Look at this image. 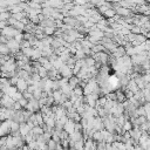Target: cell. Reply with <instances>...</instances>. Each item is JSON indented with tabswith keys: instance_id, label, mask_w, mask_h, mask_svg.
<instances>
[{
	"instance_id": "38",
	"label": "cell",
	"mask_w": 150,
	"mask_h": 150,
	"mask_svg": "<svg viewBox=\"0 0 150 150\" xmlns=\"http://www.w3.org/2000/svg\"><path fill=\"white\" fill-rule=\"evenodd\" d=\"M16 150H21V149H16Z\"/></svg>"
},
{
	"instance_id": "9",
	"label": "cell",
	"mask_w": 150,
	"mask_h": 150,
	"mask_svg": "<svg viewBox=\"0 0 150 150\" xmlns=\"http://www.w3.org/2000/svg\"><path fill=\"white\" fill-rule=\"evenodd\" d=\"M115 95H116V102H117V103H123V102L127 100L125 96H124V93L121 91L120 89L115 91Z\"/></svg>"
},
{
	"instance_id": "16",
	"label": "cell",
	"mask_w": 150,
	"mask_h": 150,
	"mask_svg": "<svg viewBox=\"0 0 150 150\" xmlns=\"http://www.w3.org/2000/svg\"><path fill=\"white\" fill-rule=\"evenodd\" d=\"M131 129H132L131 122H130V121H125L124 124L122 125V131H123V132H127V131H130Z\"/></svg>"
},
{
	"instance_id": "23",
	"label": "cell",
	"mask_w": 150,
	"mask_h": 150,
	"mask_svg": "<svg viewBox=\"0 0 150 150\" xmlns=\"http://www.w3.org/2000/svg\"><path fill=\"white\" fill-rule=\"evenodd\" d=\"M11 18V13L9 12H2V13H0V21H7L8 19Z\"/></svg>"
},
{
	"instance_id": "18",
	"label": "cell",
	"mask_w": 150,
	"mask_h": 150,
	"mask_svg": "<svg viewBox=\"0 0 150 150\" xmlns=\"http://www.w3.org/2000/svg\"><path fill=\"white\" fill-rule=\"evenodd\" d=\"M71 93L75 95V96H77V97H80V96H83V89L81 88V87H76V88H74L73 90H71Z\"/></svg>"
},
{
	"instance_id": "25",
	"label": "cell",
	"mask_w": 150,
	"mask_h": 150,
	"mask_svg": "<svg viewBox=\"0 0 150 150\" xmlns=\"http://www.w3.org/2000/svg\"><path fill=\"white\" fill-rule=\"evenodd\" d=\"M23 141H25V144H28L29 142H32V141H34V136H33V134L29 131L25 137H23Z\"/></svg>"
},
{
	"instance_id": "1",
	"label": "cell",
	"mask_w": 150,
	"mask_h": 150,
	"mask_svg": "<svg viewBox=\"0 0 150 150\" xmlns=\"http://www.w3.org/2000/svg\"><path fill=\"white\" fill-rule=\"evenodd\" d=\"M16 33H19L16 29H14V28L11 27V26H7V27H5V28L0 32V35H1V36H5L7 40H9V39H13Z\"/></svg>"
},
{
	"instance_id": "27",
	"label": "cell",
	"mask_w": 150,
	"mask_h": 150,
	"mask_svg": "<svg viewBox=\"0 0 150 150\" xmlns=\"http://www.w3.org/2000/svg\"><path fill=\"white\" fill-rule=\"evenodd\" d=\"M13 39H14V40H15L16 42H19V43H20V42H21V41L23 40V33H21V32L16 33V34H15V36H14Z\"/></svg>"
},
{
	"instance_id": "34",
	"label": "cell",
	"mask_w": 150,
	"mask_h": 150,
	"mask_svg": "<svg viewBox=\"0 0 150 150\" xmlns=\"http://www.w3.org/2000/svg\"><path fill=\"white\" fill-rule=\"evenodd\" d=\"M6 138H7V136L0 137V148H1V146H4V145L6 144Z\"/></svg>"
},
{
	"instance_id": "7",
	"label": "cell",
	"mask_w": 150,
	"mask_h": 150,
	"mask_svg": "<svg viewBox=\"0 0 150 150\" xmlns=\"http://www.w3.org/2000/svg\"><path fill=\"white\" fill-rule=\"evenodd\" d=\"M30 130L28 129V127L26 125V123H20L19 124V134H20V136L23 138L28 132H29Z\"/></svg>"
},
{
	"instance_id": "30",
	"label": "cell",
	"mask_w": 150,
	"mask_h": 150,
	"mask_svg": "<svg viewBox=\"0 0 150 150\" xmlns=\"http://www.w3.org/2000/svg\"><path fill=\"white\" fill-rule=\"evenodd\" d=\"M61 105H62V107H63V108H64L66 110H68V109H70V108L73 107V103H71V102H70L69 100H67V101H66V102H64L63 104H61Z\"/></svg>"
},
{
	"instance_id": "11",
	"label": "cell",
	"mask_w": 150,
	"mask_h": 150,
	"mask_svg": "<svg viewBox=\"0 0 150 150\" xmlns=\"http://www.w3.org/2000/svg\"><path fill=\"white\" fill-rule=\"evenodd\" d=\"M116 15V12H115V9H112V8H109V9H107L104 13H103V15L102 16H104V18H107V19H111V18H114Z\"/></svg>"
},
{
	"instance_id": "22",
	"label": "cell",
	"mask_w": 150,
	"mask_h": 150,
	"mask_svg": "<svg viewBox=\"0 0 150 150\" xmlns=\"http://www.w3.org/2000/svg\"><path fill=\"white\" fill-rule=\"evenodd\" d=\"M0 54L1 55H9V49L7 48L6 45L0 43Z\"/></svg>"
},
{
	"instance_id": "15",
	"label": "cell",
	"mask_w": 150,
	"mask_h": 150,
	"mask_svg": "<svg viewBox=\"0 0 150 150\" xmlns=\"http://www.w3.org/2000/svg\"><path fill=\"white\" fill-rule=\"evenodd\" d=\"M38 75L40 76V79H45V77H48L47 75H48V71L41 66L39 69H38Z\"/></svg>"
},
{
	"instance_id": "2",
	"label": "cell",
	"mask_w": 150,
	"mask_h": 150,
	"mask_svg": "<svg viewBox=\"0 0 150 150\" xmlns=\"http://www.w3.org/2000/svg\"><path fill=\"white\" fill-rule=\"evenodd\" d=\"M59 74L62 76V77H64V79H70L71 76H73V73H71V69L67 66V64H63L59 70Z\"/></svg>"
},
{
	"instance_id": "24",
	"label": "cell",
	"mask_w": 150,
	"mask_h": 150,
	"mask_svg": "<svg viewBox=\"0 0 150 150\" xmlns=\"http://www.w3.org/2000/svg\"><path fill=\"white\" fill-rule=\"evenodd\" d=\"M9 130H11V132L18 131V130H19V123H18V122L12 121V122H11V125H9Z\"/></svg>"
},
{
	"instance_id": "5",
	"label": "cell",
	"mask_w": 150,
	"mask_h": 150,
	"mask_svg": "<svg viewBox=\"0 0 150 150\" xmlns=\"http://www.w3.org/2000/svg\"><path fill=\"white\" fill-rule=\"evenodd\" d=\"M74 125H75V122L73 120H68L66 122V124L63 125V131H66L68 135H70L71 132H74Z\"/></svg>"
},
{
	"instance_id": "29",
	"label": "cell",
	"mask_w": 150,
	"mask_h": 150,
	"mask_svg": "<svg viewBox=\"0 0 150 150\" xmlns=\"http://www.w3.org/2000/svg\"><path fill=\"white\" fill-rule=\"evenodd\" d=\"M22 97H23V98H26L27 101H29V100H32V98H33V95L26 90V91H23V93H22Z\"/></svg>"
},
{
	"instance_id": "19",
	"label": "cell",
	"mask_w": 150,
	"mask_h": 150,
	"mask_svg": "<svg viewBox=\"0 0 150 150\" xmlns=\"http://www.w3.org/2000/svg\"><path fill=\"white\" fill-rule=\"evenodd\" d=\"M13 28H14V29H16L18 32H21V33H22V32H23V29H25V25H23L22 22H20V21H16V22H15V25L13 26Z\"/></svg>"
},
{
	"instance_id": "6",
	"label": "cell",
	"mask_w": 150,
	"mask_h": 150,
	"mask_svg": "<svg viewBox=\"0 0 150 150\" xmlns=\"http://www.w3.org/2000/svg\"><path fill=\"white\" fill-rule=\"evenodd\" d=\"M15 87H16V89H18V91H20V93H23V91H26L27 90V82L23 80V79H19L18 80V83L15 84Z\"/></svg>"
},
{
	"instance_id": "4",
	"label": "cell",
	"mask_w": 150,
	"mask_h": 150,
	"mask_svg": "<svg viewBox=\"0 0 150 150\" xmlns=\"http://www.w3.org/2000/svg\"><path fill=\"white\" fill-rule=\"evenodd\" d=\"M6 46L9 50H20V43L16 42L14 39H9L6 43Z\"/></svg>"
},
{
	"instance_id": "20",
	"label": "cell",
	"mask_w": 150,
	"mask_h": 150,
	"mask_svg": "<svg viewBox=\"0 0 150 150\" xmlns=\"http://www.w3.org/2000/svg\"><path fill=\"white\" fill-rule=\"evenodd\" d=\"M146 40H148V39H146L144 35H141V34L136 35V39H135V41L137 42V45H143V43H144Z\"/></svg>"
},
{
	"instance_id": "14",
	"label": "cell",
	"mask_w": 150,
	"mask_h": 150,
	"mask_svg": "<svg viewBox=\"0 0 150 150\" xmlns=\"http://www.w3.org/2000/svg\"><path fill=\"white\" fill-rule=\"evenodd\" d=\"M83 61H84V64H86L87 67H94V66H95V63H96V62H95V60H94L91 56H86Z\"/></svg>"
},
{
	"instance_id": "21",
	"label": "cell",
	"mask_w": 150,
	"mask_h": 150,
	"mask_svg": "<svg viewBox=\"0 0 150 150\" xmlns=\"http://www.w3.org/2000/svg\"><path fill=\"white\" fill-rule=\"evenodd\" d=\"M41 94H42V89H39V88H38V89H35V90L33 91L32 95H33V98L38 101V100L41 98Z\"/></svg>"
},
{
	"instance_id": "12",
	"label": "cell",
	"mask_w": 150,
	"mask_h": 150,
	"mask_svg": "<svg viewBox=\"0 0 150 150\" xmlns=\"http://www.w3.org/2000/svg\"><path fill=\"white\" fill-rule=\"evenodd\" d=\"M28 102H29V104L32 105V108H33V111H34V112L40 111V105H39V102H38L36 100L32 98V100H29Z\"/></svg>"
},
{
	"instance_id": "26",
	"label": "cell",
	"mask_w": 150,
	"mask_h": 150,
	"mask_svg": "<svg viewBox=\"0 0 150 150\" xmlns=\"http://www.w3.org/2000/svg\"><path fill=\"white\" fill-rule=\"evenodd\" d=\"M46 144H47L48 150H55V148H56V143H55V142H54L52 138H50V139H49V141H48Z\"/></svg>"
},
{
	"instance_id": "32",
	"label": "cell",
	"mask_w": 150,
	"mask_h": 150,
	"mask_svg": "<svg viewBox=\"0 0 150 150\" xmlns=\"http://www.w3.org/2000/svg\"><path fill=\"white\" fill-rule=\"evenodd\" d=\"M18 103H19V104L21 105V108H22V109H25V107L27 105V103H28V101H27L26 98H23V97H22L21 100H19V101H18Z\"/></svg>"
},
{
	"instance_id": "3",
	"label": "cell",
	"mask_w": 150,
	"mask_h": 150,
	"mask_svg": "<svg viewBox=\"0 0 150 150\" xmlns=\"http://www.w3.org/2000/svg\"><path fill=\"white\" fill-rule=\"evenodd\" d=\"M116 14L121 18H128V16H134V14L131 13L130 9H127V8H123V7H117L115 9Z\"/></svg>"
},
{
	"instance_id": "10",
	"label": "cell",
	"mask_w": 150,
	"mask_h": 150,
	"mask_svg": "<svg viewBox=\"0 0 150 150\" xmlns=\"http://www.w3.org/2000/svg\"><path fill=\"white\" fill-rule=\"evenodd\" d=\"M43 123L48 128H55V120L53 117H43Z\"/></svg>"
},
{
	"instance_id": "31",
	"label": "cell",
	"mask_w": 150,
	"mask_h": 150,
	"mask_svg": "<svg viewBox=\"0 0 150 150\" xmlns=\"http://www.w3.org/2000/svg\"><path fill=\"white\" fill-rule=\"evenodd\" d=\"M18 80H19V77L15 75V76H12L11 79H9V84L11 86H15L16 83H18Z\"/></svg>"
},
{
	"instance_id": "28",
	"label": "cell",
	"mask_w": 150,
	"mask_h": 150,
	"mask_svg": "<svg viewBox=\"0 0 150 150\" xmlns=\"http://www.w3.org/2000/svg\"><path fill=\"white\" fill-rule=\"evenodd\" d=\"M22 98V93H20V91H16L13 96H12V100L14 101V102H18L19 100H21Z\"/></svg>"
},
{
	"instance_id": "17",
	"label": "cell",
	"mask_w": 150,
	"mask_h": 150,
	"mask_svg": "<svg viewBox=\"0 0 150 150\" xmlns=\"http://www.w3.org/2000/svg\"><path fill=\"white\" fill-rule=\"evenodd\" d=\"M52 64H53V68H54V69L59 70V69H60V68H61V67H62L64 63H63V62H62V61H61V60L57 57V59H56V60H55V61H54Z\"/></svg>"
},
{
	"instance_id": "13",
	"label": "cell",
	"mask_w": 150,
	"mask_h": 150,
	"mask_svg": "<svg viewBox=\"0 0 150 150\" xmlns=\"http://www.w3.org/2000/svg\"><path fill=\"white\" fill-rule=\"evenodd\" d=\"M55 30H56L55 27H46V28H43V34L46 36H52V35H54Z\"/></svg>"
},
{
	"instance_id": "8",
	"label": "cell",
	"mask_w": 150,
	"mask_h": 150,
	"mask_svg": "<svg viewBox=\"0 0 150 150\" xmlns=\"http://www.w3.org/2000/svg\"><path fill=\"white\" fill-rule=\"evenodd\" d=\"M79 83H80V80L76 77V76H71L70 79H68V86L71 88V90L74 89V88H76L77 86H79Z\"/></svg>"
},
{
	"instance_id": "33",
	"label": "cell",
	"mask_w": 150,
	"mask_h": 150,
	"mask_svg": "<svg viewBox=\"0 0 150 150\" xmlns=\"http://www.w3.org/2000/svg\"><path fill=\"white\" fill-rule=\"evenodd\" d=\"M12 109L14 110V111H20V110H22V108H21V105L18 103V102H14V104H13V107H12Z\"/></svg>"
},
{
	"instance_id": "37",
	"label": "cell",
	"mask_w": 150,
	"mask_h": 150,
	"mask_svg": "<svg viewBox=\"0 0 150 150\" xmlns=\"http://www.w3.org/2000/svg\"><path fill=\"white\" fill-rule=\"evenodd\" d=\"M26 125L28 127V129H29V130H32V129L34 128V125H33V123H32V122H29V121H27V122H26Z\"/></svg>"
},
{
	"instance_id": "36",
	"label": "cell",
	"mask_w": 150,
	"mask_h": 150,
	"mask_svg": "<svg viewBox=\"0 0 150 150\" xmlns=\"http://www.w3.org/2000/svg\"><path fill=\"white\" fill-rule=\"evenodd\" d=\"M35 90V88H34V86H28L27 87V91L28 93H30V94H33V91Z\"/></svg>"
},
{
	"instance_id": "35",
	"label": "cell",
	"mask_w": 150,
	"mask_h": 150,
	"mask_svg": "<svg viewBox=\"0 0 150 150\" xmlns=\"http://www.w3.org/2000/svg\"><path fill=\"white\" fill-rule=\"evenodd\" d=\"M5 27H7V22L6 21H0V30H2Z\"/></svg>"
}]
</instances>
